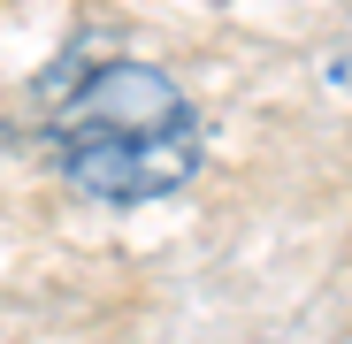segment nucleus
Segmentation results:
<instances>
[{"mask_svg":"<svg viewBox=\"0 0 352 344\" xmlns=\"http://www.w3.org/2000/svg\"><path fill=\"white\" fill-rule=\"evenodd\" d=\"M207 161V138L192 115L176 123H146V130H115V138H85V146H54V168L100 207H146V199H168L199 176Z\"/></svg>","mask_w":352,"mask_h":344,"instance_id":"1","label":"nucleus"}]
</instances>
